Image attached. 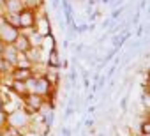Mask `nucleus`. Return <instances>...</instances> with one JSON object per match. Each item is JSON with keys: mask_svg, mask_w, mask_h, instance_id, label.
<instances>
[{"mask_svg": "<svg viewBox=\"0 0 150 136\" xmlns=\"http://www.w3.org/2000/svg\"><path fill=\"white\" fill-rule=\"evenodd\" d=\"M0 111H4V97L0 96Z\"/></svg>", "mask_w": 150, "mask_h": 136, "instance_id": "obj_12", "label": "nucleus"}, {"mask_svg": "<svg viewBox=\"0 0 150 136\" xmlns=\"http://www.w3.org/2000/svg\"><path fill=\"white\" fill-rule=\"evenodd\" d=\"M13 46H14V50H16L18 53H27V51L32 48L30 39H28V35H27L25 32H20V35L16 37V41L13 42Z\"/></svg>", "mask_w": 150, "mask_h": 136, "instance_id": "obj_6", "label": "nucleus"}, {"mask_svg": "<svg viewBox=\"0 0 150 136\" xmlns=\"http://www.w3.org/2000/svg\"><path fill=\"white\" fill-rule=\"evenodd\" d=\"M2 48H4V42H2V41H0V51H2Z\"/></svg>", "mask_w": 150, "mask_h": 136, "instance_id": "obj_13", "label": "nucleus"}, {"mask_svg": "<svg viewBox=\"0 0 150 136\" xmlns=\"http://www.w3.org/2000/svg\"><path fill=\"white\" fill-rule=\"evenodd\" d=\"M9 90L13 96L23 99L27 94H28V87H27V81H11L9 83Z\"/></svg>", "mask_w": 150, "mask_h": 136, "instance_id": "obj_7", "label": "nucleus"}, {"mask_svg": "<svg viewBox=\"0 0 150 136\" xmlns=\"http://www.w3.org/2000/svg\"><path fill=\"white\" fill-rule=\"evenodd\" d=\"M30 115L23 110V108H16L14 111H9L7 113V125H11V127H14V129H18L20 132H21V129L23 127H27V125H30Z\"/></svg>", "mask_w": 150, "mask_h": 136, "instance_id": "obj_3", "label": "nucleus"}, {"mask_svg": "<svg viewBox=\"0 0 150 136\" xmlns=\"http://www.w3.org/2000/svg\"><path fill=\"white\" fill-rule=\"evenodd\" d=\"M139 134H150V122L148 120H143L141 125H139Z\"/></svg>", "mask_w": 150, "mask_h": 136, "instance_id": "obj_11", "label": "nucleus"}, {"mask_svg": "<svg viewBox=\"0 0 150 136\" xmlns=\"http://www.w3.org/2000/svg\"><path fill=\"white\" fill-rule=\"evenodd\" d=\"M35 23H37L35 9L23 7L18 13V28H20V32H30V30H34L35 28Z\"/></svg>", "mask_w": 150, "mask_h": 136, "instance_id": "obj_1", "label": "nucleus"}, {"mask_svg": "<svg viewBox=\"0 0 150 136\" xmlns=\"http://www.w3.org/2000/svg\"><path fill=\"white\" fill-rule=\"evenodd\" d=\"M2 62H4V58H2V55H0V65H2Z\"/></svg>", "mask_w": 150, "mask_h": 136, "instance_id": "obj_14", "label": "nucleus"}, {"mask_svg": "<svg viewBox=\"0 0 150 136\" xmlns=\"http://www.w3.org/2000/svg\"><path fill=\"white\" fill-rule=\"evenodd\" d=\"M23 7H25L23 0H4V9L9 14H18Z\"/></svg>", "mask_w": 150, "mask_h": 136, "instance_id": "obj_9", "label": "nucleus"}, {"mask_svg": "<svg viewBox=\"0 0 150 136\" xmlns=\"http://www.w3.org/2000/svg\"><path fill=\"white\" fill-rule=\"evenodd\" d=\"M23 110L30 115V117H34L35 113H39L41 110H42V106L46 104V99H44V96H39V94H35V92H28L23 99Z\"/></svg>", "mask_w": 150, "mask_h": 136, "instance_id": "obj_2", "label": "nucleus"}, {"mask_svg": "<svg viewBox=\"0 0 150 136\" xmlns=\"http://www.w3.org/2000/svg\"><path fill=\"white\" fill-rule=\"evenodd\" d=\"M0 83H4V81H2V74H0Z\"/></svg>", "mask_w": 150, "mask_h": 136, "instance_id": "obj_15", "label": "nucleus"}, {"mask_svg": "<svg viewBox=\"0 0 150 136\" xmlns=\"http://www.w3.org/2000/svg\"><path fill=\"white\" fill-rule=\"evenodd\" d=\"M18 35H20V30H18L16 27L9 25V23L2 18V21H0V41H2L4 44H13Z\"/></svg>", "mask_w": 150, "mask_h": 136, "instance_id": "obj_4", "label": "nucleus"}, {"mask_svg": "<svg viewBox=\"0 0 150 136\" xmlns=\"http://www.w3.org/2000/svg\"><path fill=\"white\" fill-rule=\"evenodd\" d=\"M139 136H150V134H139Z\"/></svg>", "mask_w": 150, "mask_h": 136, "instance_id": "obj_16", "label": "nucleus"}, {"mask_svg": "<svg viewBox=\"0 0 150 136\" xmlns=\"http://www.w3.org/2000/svg\"><path fill=\"white\" fill-rule=\"evenodd\" d=\"M32 76H35L32 67H14L9 74L11 81H28Z\"/></svg>", "mask_w": 150, "mask_h": 136, "instance_id": "obj_5", "label": "nucleus"}, {"mask_svg": "<svg viewBox=\"0 0 150 136\" xmlns=\"http://www.w3.org/2000/svg\"><path fill=\"white\" fill-rule=\"evenodd\" d=\"M0 55H2V58L6 60V62H9V64H16V58H18V51L14 50V46L13 44H4V48H2V51H0Z\"/></svg>", "mask_w": 150, "mask_h": 136, "instance_id": "obj_8", "label": "nucleus"}, {"mask_svg": "<svg viewBox=\"0 0 150 136\" xmlns=\"http://www.w3.org/2000/svg\"><path fill=\"white\" fill-rule=\"evenodd\" d=\"M48 65L51 67V69H58V65H60V57H58V51H57L55 46L48 53Z\"/></svg>", "mask_w": 150, "mask_h": 136, "instance_id": "obj_10", "label": "nucleus"}]
</instances>
